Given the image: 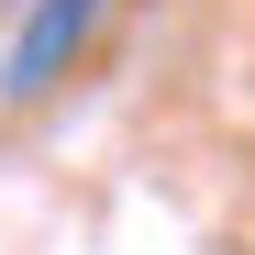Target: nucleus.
Instances as JSON below:
<instances>
[{
    "instance_id": "f257e3e1",
    "label": "nucleus",
    "mask_w": 255,
    "mask_h": 255,
    "mask_svg": "<svg viewBox=\"0 0 255 255\" xmlns=\"http://www.w3.org/2000/svg\"><path fill=\"white\" fill-rule=\"evenodd\" d=\"M89 22H100V0H33V22L11 33V56H0V89H11V100L56 89V67L89 45Z\"/></svg>"
}]
</instances>
